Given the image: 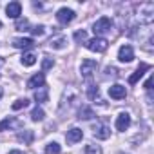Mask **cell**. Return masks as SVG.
Listing matches in <instances>:
<instances>
[{
	"instance_id": "obj_1",
	"label": "cell",
	"mask_w": 154,
	"mask_h": 154,
	"mask_svg": "<svg viewBox=\"0 0 154 154\" xmlns=\"http://www.w3.org/2000/svg\"><path fill=\"white\" fill-rule=\"evenodd\" d=\"M136 18L140 20V24H152L154 20V2H141L140 6H136Z\"/></svg>"
},
{
	"instance_id": "obj_2",
	"label": "cell",
	"mask_w": 154,
	"mask_h": 154,
	"mask_svg": "<svg viewBox=\"0 0 154 154\" xmlns=\"http://www.w3.org/2000/svg\"><path fill=\"white\" fill-rule=\"evenodd\" d=\"M111 29H112V22H111V18H107V17H102V18H98V20L93 24V31H94V35H96L98 38H103V35L111 33Z\"/></svg>"
},
{
	"instance_id": "obj_3",
	"label": "cell",
	"mask_w": 154,
	"mask_h": 154,
	"mask_svg": "<svg viewBox=\"0 0 154 154\" xmlns=\"http://www.w3.org/2000/svg\"><path fill=\"white\" fill-rule=\"evenodd\" d=\"M89 51H94V53H103V51H107V47H109V42L105 40V38H98V36H94V38H87V42L84 44Z\"/></svg>"
},
{
	"instance_id": "obj_4",
	"label": "cell",
	"mask_w": 154,
	"mask_h": 154,
	"mask_svg": "<svg viewBox=\"0 0 154 154\" xmlns=\"http://www.w3.org/2000/svg\"><path fill=\"white\" fill-rule=\"evenodd\" d=\"M96 69H98V62L91 60V58H85L82 62V65H80V72H82L84 78H91V76L96 72Z\"/></svg>"
},
{
	"instance_id": "obj_5",
	"label": "cell",
	"mask_w": 154,
	"mask_h": 154,
	"mask_svg": "<svg viewBox=\"0 0 154 154\" xmlns=\"http://www.w3.org/2000/svg\"><path fill=\"white\" fill-rule=\"evenodd\" d=\"M56 20H58L60 24L67 26V24H71V22L74 20V11L69 9V8H62V9H58V13H56Z\"/></svg>"
},
{
	"instance_id": "obj_6",
	"label": "cell",
	"mask_w": 154,
	"mask_h": 154,
	"mask_svg": "<svg viewBox=\"0 0 154 154\" xmlns=\"http://www.w3.org/2000/svg\"><path fill=\"white\" fill-rule=\"evenodd\" d=\"M118 60L123 62V63H129L134 60V49L131 45H122L120 51H118Z\"/></svg>"
},
{
	"instance_id": "obj_7",
	"label": "cell",
	"mask_w": 154,
	"mask_h": 154,
	"mask_svg": "<svg viewBox=\"0 0 154 154\" xmlns=\"http://www.w3.org/2000/svg\"><path fill=\"white\" fill-rule=\"evenodd\" d=\"M93 136H94L96 140H107V138L111 136V129H109L105 123H96V125L93 127Z\"/></svg>"
},
{
	"instance_id": "obj_8",
	"label": "cell",
	"mask_w": 154,
	"mask_h": 154,
	"mask_svg": "<svg viewBox=\"0 0 154 154\" xmlns=\"http://www.w3.org/2000/svg\"><path fill=\"white\" fill-rule=\"evenodd\" d=\"M44 84H45V74L44 72H36L27 80V87L29 89H40V87H44Z\"/></svg>"
},
{
	"instance_id": "obj_9",
	"label": "cell",
	"mask_w": 154,
	"mask_h": 154,
	"mask_svg": "<svg viewBox=\"0 0 154 154\" xmlns=\"http://www.w3.org/2000/svg\"><path fill=\"white\" fill-rule=\"evenodd\" d=\"M109 96L114 98V100H122V98H125V96H127V89H125V85H120V84L111 85V87H109Z\"/></svg>"
},
{
	"instance_id": "obj_10",
	"label": "cell",
	"mask_w": 154,
	"mask_h": 154,
	"mask_svg": "<svg viewBox=\"0 0 154 154\" xmlns=\"http://www.w3.org/2000/svg\"><path fill=\"white\" fill-rule=\"evenodd\" d=\"M82 138H84V131L78 129V127H72V129L67 131V134H65L67 143H78V141H82Z\"/></svg>"
},
{
	"instance_id": "obj_11",
	"label": "cell",
	"mask_w": 154,
	"mask_h": 154,
	"mask_svg": "<svg viewBox=\"0 0 154 154\" xmlns=\"http://www.w3.org/2000/svg\"><path fill=\"white\" fill-rule=\"evenodd\" d=\"M6 13H8V17H9V18L18 20V18H20V15H22V6H20V2H9V4H8V8H6Z\"/></svg>"
},
{
	"instance_id": "obj_12",
	"label": "cell",
	"mask_w": 154,
	"mask_h": 154,
	"mask_svg": "<svg viewBox=\"0 0 154 154\" xmlns=\"http://www.w3.org/2000/svg\"><path fill=\"white\" fill-rule=\"evenodd\" d=\"M129 125H131V116H129V112H120L118 118H116V129H118L120 132H123V131L129 129Z\"/></svg>"
},
{
	"instance_id": "obj_13",
	"label": "cell",
	"mask_w": 154,
	"mask_h": 154,
	"mask_svg": "<svg viewBox=\"0 0 154 154\" xmlns=\"http://www.w3.org/2000/svg\"><path fill=\"white\" fill-rule=\"evenodd\" d=\"M145 71H149V65H147V63H141V65L134 71V74H131V76H129V84H136V82L141 78V76L145 74Z\"/></svg>"
},
{
	"instance_id": "obj_14",
	"label": "cell",
	"mask_w": 154,
	"mask_h": 154,
	"mask_svg": "<svg viewBox=\"0 0 154 154\" xmlns=\"http://www.w3.org/2000/svg\"><path fill=\"white\" fill-rule=\"evenodd\" d=\"M96 114H94V111L91 109V107H87V105H82L80 109H78V120H93Z\"/></svg>"
},
{
	"instance_id": "obj_15",
	"label": "cell",
	"mask_w": 154,
	"mask_h": 154,
	"mask_svg": "<svg viewBox=\"0 0 154 154\" xmlns=\"http://www.w3.org/2000/svg\"><path fill=\"white\" fill-rule=\"evenodd\" d=\"M13 45L17 49H29V47L35 45V42H33V38H15L13 40Z\"/></svg>"
},
{
	"instance_id": "obj_16",
	"label": "cell",
	"mask_w": 154,
	"mask_h": 154,
	"mask_svg": "<svg viewBox=\"0 0 154 154\" xmlns=\"http://www.w3.org/2000/svg\"><path fill=\"white\" fill-rule=\"evenodd\" d=\"M20 125V122L18 120H15L13 116H9V118H4L2 122H0V132L2 131H6V129H11V127H18Z\"/></svg>"
},
{
	"instance_id": "obj_17",
	"label": "cell",
	"mask_w": 154,
	"mask_h": 154,
	"mask_svg": "<svg viewBox=\"0 0 154 154\" xmlns=\"http://www.w3.org/2000/svg\"><path fill=\"white\" fill-rule=\"evenodd\" d=\"M65 45H67L65 36H56V38H51L49 40V47H53V49H63Z\"/></svg>"
},
{
	"instance_id": "obj_18",
	"label": "cell",
	"mask_w": 154,
	"mask_h": 154,
	"mask_svg": "<svg viewBox=\"0 0 154 154\" xmlns=\"http://www.w3.org/2000/svg\"><path fill=\"white\" fill-rule=\"evenodd\" d=\"M47 98H49V93H47V89H45V87L35 89V100H36L38 103H44V102H47Z\"/></svg>"
},
{
	"instance_id": "obj_19",
	"label": "cell",
	"mask_w": 154,
	"mask_h": 154,
	"mask_svg": "<svg viewBox=\"0 0 154 154\" xmlns=\"http://www.w3.org/2000/svg\"><path fill=\"white\" fill-rule=\"evenodd\" d=\"M82 154H102V147L94 145V143H87L82 150Z\"/></svg>"
},
{
	"instance_id": "obj_20",
	"label": "cell",
	"mask_w": 154,
	"mask_h": 154,
	"mask_svg": "<svg viewBox=\"0 0 154 154\" xmlns=\"http://www.w3.org/2000/svg\"><path fill=\"white\" fill-rule=\"evenodd\" d=\"M22 63H24L26 67H31V65L36 63V56H35L33 53H24V54H22Z\"/></svg>"
},
{
	"instance_id": "obj_21",
	"label": "cell",
	"mask_w": 154,
	"mask_h": 154,
	"mask_svg": "<svg viewBox=\"0 0 154 154\" xmlns=\"http://www.w3.org/2000/svg\"><path fill=\"white\" fill-rule=\"evenodd\" d=\"M44 118H45L44 109H42V107H35L33 112H31V120H33V122H42Z\"/></svg>"
},
{
	"instance_id": "obj_22",
	"label": "cell",
	"mask_w": 154,
	"mask_h": 154,
	"mask_svg": "<svg viewBox=\"0 0 154 154\" xmlns=\"http://www.w3.org/2000/svg\"><path fill=\"white\" fill-rule=\"evenodd\" d=\"M18 141H24V143H31L33 141V131H22V132H18Z\"/></svg>"
},
{
	"instance_id": "obj_23",
	"label": "cell",
	"mask_w": 154,
	"mask_h": 154,
	"mask_svg": "<svg viewBox=\"0 0 154 154\" xmlns=\"http://www.w3.org/2000/svg\"><path fill=\"white\" fill-rule=\"evenodd\" d=\"M60 150H62V147H60L56 141H51V143H47V147H45V154H60Z\"/></svg>"
},
{
	"instance_id": "obj_24",
	"label": "cell",
	"mask_w": 154,
	"mask_h": 154,
	"mask_svg": "<svg viewBox=\"0 0 154 154\" xmlns=\"http://www.w3.org/2000/svg\"><path fill=\"white\" fill-rule=\"evenodd\" d=\"M27 105H29V100H27V98H20V100H17V102L11 105V109H13V111H20V109H26Z\"/></svg>"
},
{
	"instance_id": "obj_25",
	"label": "cell",
	"mask_w": 154,
	"mask_h": 154,
	"mask_svg": "<svg viewBox=\"0 0 154 154\" xmlns=\"http://www.w3.org/2000/svg\"><path fill=\"white\" fill-rule=\"evenodd\" d=\"M87 96H89L91 100L102 102V100H100V96H98V87H96V85H89V87H87Z\"/></svg>"
},
{
	"instance_id": "obj_26",
	"label": "cell",
	"mask_w": 154,
	"mask_h": 154,
	"mask_svg": "<svg viewBox=\"0 0 154 154\" xmlns=\"http://www.w3.org/2000/svg\"><path fill=\"white\" fill-rule=\"evenodd\" d=\"M74 40L78 42V44H85V42H87V33H85L84 29H82V31H76V33H74Z\"/></svg>"
},
{
	"instance_id": "obj_27",
	"label": "cell",
	"mask_w": 154,
	"mask_h": 154,
	"mask_svg": "<svg viewBox=\"0 0 154 154\" xmlns=\"http://www.w3.org/2000/svg\"><path fill=\"white\" fill-rule=\"evenodd\" d=\"M27 27H29V20H26V18L24 20H20V18L17 20V29L18 31H27Z\"/></svg>"
},
{
	"instance_id": "obj_28",
	"label": "cell",
	"mask_w": 154,
	"mask_h": 154,
	"mask_svg": "<svg viewBox=\"0 0 154 154\" xmlns=\"http://www.w3.org/2000/svg\"><path fill=\"white\" fill-rule=\"evenodd\" d=\"M44 31H45V27H44V26H35V27L31 29V33H33L35 36H42V35H44Z\"/></svg>"
},
{
	"instance_id": "obj_29",
	"label": "cell",
	"mask_w": 154,
	"mask_h": 154,
	"mask_svg": "<svg viewBox=\"0 0 154 154\" xmlns=\"http://www.w3.org/2000/svg\"><path fill=\"white\" fill-rule=\"evenodd\" d=\"M54 65V60L53 58H44V62H42V69L45 71V69H49V67H53Z\"/></svg>"
},
{
	"instance_id": "obj_30",
	"label": "cell",
	"mask_w": 154,
	"mask_h": 154,
	"mask_svg": "<svg viewBox=\"0 0 154 154\" xmlns=\"http://www.w3.org/2000/svg\"><path fill=\"white\" fill-rule=\"evenodd\" d=\"M105 76H118V72H116L114 67H107L105 69Z\"/></svg>"
},
{
	"instance_id": "obj_31",
	"label": "cell",
	"mask_w": 154,
	"mask_h": 154,
	"mask_svg": "<svg viewBox=\"0 0 154 154\" xmlns=\"http://www.w3.org/2000/svg\"><path fill=\"white\" fill-rule=\"evenodd\" d=\"M150 85H152V78H149V80H147V84H145V89H147V91H150V89H152Z\"/></svg>"
},
{
	"instance_id": "obj_32",
	"label": "cell",
	"mask_w": 154,
	"mask_h": 154,
	"mask_svg": "<svg viewBox=\"0 0 154 154\" xmlns=\"http://www.w3.org/2000/svg\"><path fill=\"white\" fill-rule=\"evenodd\" d=\"M8 154H26V152H22V150H9Z\"/></svg>"
},
{
	"instance_id": "obj_33",
	"label": "cell",
	"mask_w": 154,
	"mask_h": 154,
	"mask_svg": "<svg viewBox=\"0 0 154 154\" xmlns=\"http://www.w3.org/2000/svg\"><path fill=\"white\" fill-rule=\"evenodd\" d=\"M2 94H4V91H2V87H0V98H2Z\"/></svg>"
},
{
	"instance_id": "obj_34",
	"label": "cell",
	"mask_w": 154,
	"mask_h": 154,
	"mask_svg": "<svg viewBox=\"0 0 154 154\" xmlns=\"http://www.w3.org/2000/svg\"><path fill=\"white\" fill-rule=\"evenodd\" d=\"M0 65H2V58H0Z\"/></svg>"
},
{
	"instance_id": "obj_35",
	"label": "cell",
	"mask_w": 154,
	"mask_h": 154,
	"mask_svg": "<svg viewBox=\"0 0 154 154\" xmlns=\"http://www.w3.org/2000/svg\"><path fill=\"white\" fill-rule=\"evenodd\" d=\"M0 27H2V22H0Z\"/></svg>"
}]
</instances>
